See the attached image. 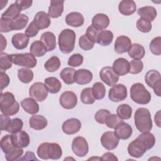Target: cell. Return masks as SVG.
<instances>
[{
    "instance_id": "obj_22",
    "label": "cell",
    "mask_w": 161,
    "mask_h": 161,
    "mask_svg": "<svg viewBox=\"0 0 161 161\" xmlns=\"http://www.w3.org/2000/svg\"><path fill=\"white\" fill-rule=\"evenodd\" d=\"M118 10L121 14L125 16L133 14L136 10V5L134 1L123 0L118 5Z\"/></svg>"
},
{
    "instance_id": "obj_57",
    "label": "cell",
    "mask_w": 161,
    "mask_h": 161,
    "mask_svg": "<svg viewBox=\"0 0 161 161\" xmlns=\"http://www.w3.org/2000/svg\"><path fill=\"white\" fill-rule=\"evenodd\" d=\"M9 77L4 72H0V83H1V91H3L9 84Z\"/></svg>"
},
{
    "instance_id": "obj_1",
    "label": "cell",
    "mask_w": 161,
    "mask_h": 161,
    "mask_svg": "<svg viewBox=\"0 0 161 161\" xmlns=\"http://www.w3.org/2000/svg\"><path fill=\"white\" fill-rule=\"evenodd\" d=\"M154 135L150 132L142 133L135 140L130 142L128 146V154L135 158H140L147 150L151 149L155 145Z\"/></svg>"
},
{
    "instance_id": "obj_2",
    "label": "cell",
    "mask_w": 161,
    "mask_h": 161,
    "mask_svg": "<svg viewBox=\"0 0 161 161\" xmlns=\"http://www.w3.org/2000/svg\"><path fill=\"white\" fill-rule=\"evenodd\" d=\"M62 155L60 146L57 143L44 142L40 144L37 148V155L43 160H57Z\"/></svg>"
},
{
    "instance_id": "obj_33",
    "label": "cell",
    "mask_w": 161,
    "mask_h": 161,
    "mask_svg": "<svg viewBox=\"0 0 161 161\" xmlns=\"http://www.w3.org/2000/svg\"><path fill=\"white\" fill-rule=\"evenodd\" d=\"M128 55L134 60H140L143 58L145 54L144 47L139 43H133L128 51Z\"/></svg>"
},
{
    "instance_id": "obj_61",
    "label": "cell",
    "mask_w": 161,
    "mask_h": 161,
    "mask_svg": "<svg viewBox=\"0 0 161 161\" xmlns=\"http://www.w3.org/2000/svg\"><path fill=\"white\" fill-rule=\"evenodd\" d=\"M101 160H118V158L113 153L111 152H106L104 153L101 158Z\"/></svg>"
},
{
    "instance_id": "obj_49",
    "label": "cell",
    "mask_w": 161,
    "mask_h": 161,
    "mask_svg": "<svg viewBox=\"0 0 161 161\" xmlns=\"http://www.w3.org/2000/svg\"><path fill=\"white\" fill-rule=\"evenodd\" d=\"M79 45L81 49L87 51L91 50L93 48L94 43L91 42L86 35H83L79 38Z\"/></svg>"
},
{
    "instance_id": "obj_60",
    "label": "cell",
    "mask_w": 161,
    "mask_h": 161,
    "mask_svg": "<svg viewBox=\"0 0 161 161\" xmlns=\"http://www.w3.org/2000/svg\"><path fill=\"white\" fill-rule=\"evenodd\" d=\"M19 160H38L33 152L28 151L26 152L25 155L19 159Z\"/></svg>"
},
{
    "instance_id": "obj_5",
    "label": "cell",
    "mask_w": 161,
    "mask_h": 161,
    "mask_svg": "<svg viewBox=\"0 0 161 161\" xmlns=\"http://www.w3.org/2000/svg\"><path fill=\"white\" fill-rule=\"evenodd\" d=\"M75 33L70 29L63 30L58 35V44L60 50L63 53H69L72 52L75 47Z\"/></svg>"
},
{
    "instance_id": "obj_59",
    "label": "cell",
    "mask_w": 161,
    "mask_h": 161,
    "mask_svg": "<svg viewBox=\"0 0 161 161\" xmlns=\"http://www.w3.org/2000/svg\"><path fill=\"white\" fill-rule=\"evenodd\" d=\"M21 8L22 10L26 9L31 7L33 1L31 0H17L15 1Z\"/></svg>"
},
{
    "instance_id": "obj_8",
    "label": "cell",
    "mask_w": 161,
    "mask_h": 161,
    "mask_svg": "<svg viewBox=\"0 0 161 161\" xmlns=\"http://www.w3.org/2000/svg\"><path fill=\"white\" fill-rule=\"evenodd\" d=\"M48 89L45 84L40 82L33 84L29 89V96L36 101H44L48 96Z\"/></svg>"
},
{
    "instance_id": "obj_37",
    "label": "cell",
    "mask_w": 161,
    "mask_h": 161,
    "mask_svg": "<svg viewBox=\"0 0 161 161\" xmlns=\"http://www.w3.org/2000/svg\"><path fill=\"white\" fill-rule=\"evenodd\" d=\"M29 18L25 14H21L18 18L12 20V30H21L24 29L28 23Z\"/></svg>"
},
{
    "instance_id": "obj_40",
    "label": "cell",
    "mask_w": 161,
    "mask_h": 161,
    "mask_svg": "<svg viewBox=\"0 0 161 161\" xmlns=\"http://www.w3.org/2000/svg\"><path fill=\"white\" fill-rule=\"evenodd\" d=\"M18 77L21 82L28 84L33 80V72L28 68H21L18 71Z\"/></svg>"
},
{
    "instance_id": "obj_47",
    "label": "cell",
    "mask_w": 161,
    "mask_h": 161,
    "mask_svg": "<svg viewBox=\"0 0 161 161\" xmlns=\"http://www.w3.org/2000/svg\"><path fill=\"white\" fill-rule=\"evenodd\" d=\"M122 121V119H121L117 114H110L106 117L105 119V124L109 128H114L118 123Z\"/></svg>"
},
{
    "instance_id": "obj_51",
    "label": "cell",
    "mask_w": 161,
    "mask_h": 161,
    "mask_svg": "<svg viewBox=\"0 0 161 161\" xmlns=\"http://www.w3.org/2000/svg\"><path fill=\"white\" fill-rule=\"evenodd\" d=\"M84 61L83 56L80 53H74L72 55L68 60L67 64L70 67H79L80 66Z\"/></svg>"
},
{
    "instance_id": "obj_64",
    "label": "cell",
    "mask_w": 161,
    "mask_h": 161,
    "mask_svg": "<svg viewBox=\"0 0 161 161\" xmlns=\"http://www.w3.org/2000/svg\"><path fill=\"white\" fill-rule=\"evenodd\" d=\"M154 119H155V123H156L157 126L158 127H160V111H158L155 115V118H154Z\"/></svg>"
},
{
    "instance_id": "obj_10",
    "label": "cell",
    "mask_w": 161,
    "mask_h": 161,
    "mask_svg": "<svg viewBox=\"0 0 161 161\" xmlns=\"http://www.w3.org/2000/svg\"><path fill=\"white\" fill-rule=\"evenodd\" d=\"M99 76L101 80L108 86H113L119 80V75L109 66L102 68L99 72Z\"/></svg>"
},
{
    "instance_id": "obj_11",
    "label": "cell",
    "mask_w": 161,
    "mask_h": 161,
    "mask_svg": "<svg viewBox=\"0 0 161 161\" xmlns=\"http://www.w3.org/2000/svg\"><path fill=\"white\" fill-rule=\"evenodd\" d=\"M109 99L113 102H119L125 100L127 97V89L121 84H115L109 89Z\"/></svg>"
},
{
    "instance_id": "obj_14",
    "label": "cell",
    "mask_w": 161,
    "mask_h": 161,
    "mask_svg": "<svg viewBox=\"0 0 161 161\" xmlns=\"http://www.w3.org/2000/svg\"><path fill=\"white\" fill-rule=\"evenodd\" d=\"M11 140L14 145L18 148L27 147L30 142L28 134L23 130L12 133Z\"/></svg>"
},
{
    "instance_id": "obj_28",
    "label": "cell",
    "mask_w": 161,
    "mask_h": 161,
    "mask_svg": "<svg viewBox=\"0 0 161 161\" xmlns=\"http://www.w3.org/2000/svg\"><path fill=\"white\" fill-rule=\"evenodd\" d=\"M47 119L42 115L31 116L29 120L30 128L35 130H42L47 126Z\"/></svg>"
},
{
    "instance_id": "obj_30",
    "label": "cell",
    "mask_w": 161,
    "mask_h": 161,
    "mask_svg": "<svg viewBox=\"0 0 161 161\" xmlns=\"http://www.w3.org/2000/svg\"><path fill=\"white\" fill-rule=\"evenodd\" d=\"M44 82L48 92L51 94L58 93L62 87V84L60 81L54 77L46 78L44 80Z\"/></svg>"
},
{
    "instance_id": "obj_26",
    "label": "cell",
    "mask_w": 161,
    "mask_h": 161,
    "mask_svg": "<svg viewBox=\"0 0 161 161\" xmlns=\"http://www.w3.org/2000/svg\"><path fill=\"white\" fill-rule=\"evenodd\" d=\"M21 106L26 113L30 114H35L39 111L38 104L31 97H27L22 100Z\"/></svg>"
},
{
    "instance_id": "obj_27",
    "label": "cell",
    "mask_w": 161,
    "mask_h": 161,
    "mask_svg": "<svg viewBox=\"0 0 161 161\" xmlns=\"http://www.w3.org/2000/svg\"><path fill=\"white\" fill-rule=\"evenodd\" d=\"M40 41L44 44L48 52L52 51L56 48V37L52 32L43 33L40 37Z\"/></svg>"
},
{
    "instance_id": "obj_4",
    "label": "cell",
    "mask_w": 161,
    "mask_h": 161,
    "mask_svg": "<svg viewBox=\"0 0 161 161\" xmlns=\"http://www.w3.org/2000/svg\"><path fill=\"white\" fill-rule=\"evenodd\" d=\"M0 106L1 113L8 116L16 114L19 109V103L16 101L14 96L9 92L1 93Z\"/></svg>"
},
{
    "instance_id": "obj_55",
    "label": "cell",
    "mask_w": 161,
    "mask_h": 161,
    "mask_svg": "<svg viewBox=\"0 0 161 161\" xmlns=\"http://www.w3.org/2000/svg\"><path fill=\"white\" fill-rule=\"evenodd\" d=\"M11 23L12 20L4 18H1V25H0V31L1 33H6L9 32L10 31H13L11 28Z\"/></svg>"
},
{
    "instance_id": "obj_21",
    "label": "cell",
    "mask_w": 161,
    "mask_h": 161,
    "mask_svg": "<svg viewBox=\"0 0 161 161\" xmlns=\"http://www.w3.org/2000/svg\"><path fill=\"white\" fill-rule=\"evenodd\" d=\"M13 47L18 50H23L27 47L29 43V37L23 33L14 34L11 38Z\"/></svg>"
},
{
    "instance_id": "obj_18",
    "label": "cell",
    "mask_w": 161,
    "mask_h": 161,
    "mask_svg": "<svg viewBox=\"0 0 161 161\" xmlns=\"http://www.w3.org/2000/svg\"><path fill=\"white\" fill-rule=\"evenodd\" d=\"M112 68L117 75L123 76L129 73L130 62L126 58H118L113 62Z\"/></svg>"
},
{
    "instance_id": "obj_46",
    "label": "cell",
    "mask_w": 161,
    "mask_h": 161,
    "mask_svg": "<svg viewBox=\"0 0 161 161\" xmlns=\"http://www.w3.org/2000/svg\"><path fill=\"white\" fill-rule=\"evenodd\" d=\"M23 126V123L22 120L19 118H13L11 119L10 125L7 129L6 131L11 133H14L16 132H18L20 130H21Z\"/></svg>"
},
{
    "instance_id": "obj_17",
    "label": "cell",
    "mask_w": 161,
    "mask_h": 161,
    "mask_svg": "<svg viewBox=\"0 0 161 161\" xmlns=\"http://www.w3.org/2000/svg\"><path fill=\"white\" fill-rule=\"evenodd\" d=\"M114 129V133L116 136L121 140H127L132 135L133 129L131 126L123 121L118 123Z\"/></svg>"
},
{
    "instance_id": "obj_54",
    "label": "cell",
    "mask_w": 161,
    "mask_h": 161,
    "mask_svg": "<svg viewBox=\"0 0 161 161\" xmlns=\"http://www.w3.org/2000/svg\"><path fill=\"white\" fill-rule=\"evenodd\" d=\"M109 111L105 109H101L98 110L94 116L96 121L100 124H105V119L106 117L110 114Z\"/></svg>"
},
{
    "instance_id": "obj_48",
    "label": "cell",
    "mask_w": 161,
    "mask_h": 161,
    "mask_svg": "<svg viewBox=\"0 0 161 161\" xmlns=\"http://www.w3.org/2000/svg\"><path fill=\"white\" fill-rule=\"evenodd\" d=\"M136 27L141 32L148 33L152 30V24L151 22L148 20L140 18L136 21Z\"/></svg>"
},
{
    "instance_id": "obj_41",
    "label": "cell",
    "mask_w": 161,
    "mask_h": 161,
    "mask_svg": "<svg viewBox=\"0 0 161 161\" xmlns=\"http://www.w3.org/2000/svg\"><path fill=\"white\" fill-rule=\"evenodd\" d=\"M117 115L122 119H128L132 114L131 107L127 104H122L117 108Z\"/></svg>"
},
{
    "instance_id": "obj_19",
    "label": "cell",
    "mask_w": 161,
    "mask_h": 161,
    "mask_svg": "<svg viewBox=\"0 0 161 161\" xmlns=\"http://www.w3.org/2000/svg\"><path fill=\"white\" fill-rule=\"evenodd\" d=\"M92 77V73L90 70L87 69H81L75 71L74 80L75 82L79 85H84L91 82Z\"/></svg>"
},
{
    "instance_id": "obj_6",
    "label": "cell",
    "mask_w": 161,
    "mask_h": 161,
    "mask_svg": "<svg viewBox=\"0 0 161 161\" xmlns=\"http://www.w3.org/2000/svg\"><path fill=\"white\" fill-rule=\"evenodd\" d=\"M130 97L136 103L147 104L151 100V94L141 83H135L130 88Z\"/></svg>"
},
{
    "instance_id": "obj_45",
    "label": "cell",
    "mask_w": 161,
    "mask_h": 161,
    "mask_svg": "<svg viewBox=\"0 0 161 161\" xmlns=\"http://www.w3.org/2000/svg\"><path fill=\"white\" fill-rule=\"evenodd\" d=\"M149 48L153 54L160 55L161 54V37L154 38L150 43Z\"/></svg>"
},
{
    "instance_id": "obj_3",
    "label": "cell",
    "mask_w": 161,
    "mask_h": 161,
    "mask_svg": "<svg viewBox=\"0 0 161 161\" xmlns=\"http://www.w3.org/2000/svg\"><path fill=\"white\" fill-rule=\"evenodd\" d=\"M135 125L137 130L142 132H149L152 128V121L149 110L145 108H139L134 116Z\"/></svg>"
},
{
    "instance_id": "obj_38",
    "label": "cell",
    "mask_w": 161,
    "mask_h": 161,
    "mask_svg": "<svg viewBox=\"0 0 161 161\" xmlns=\"http://www.w3.org/2000/svg\"><path fill=\"white\" fill-rule=\"evenodd\" d=\"M160 79H161L160 74L156 70H150L148 71L145 75V81L146 84L152 88L153 86Z\"/></svg>"
},
{
    "instance_id": "obj_35",
    "label": "cell",
    "mask_w": 161,
    "mask_h": 161,
    "mask_svg": "<svg viewBox=\"0 0 161 161\" xmlns=\"http://www.w3.org/2000/svg\"><path fill=\"white\" fill-rule=\"evenodd\" d=\"M113 40V33L109 30H101L98 35L97 43L102 46H108Z\"/></svg>"
},
{
    "instance_id": "obj_58",
    "label": "cell",
    "mask_w": 161,
    "mask_h": 161,
    "mask_svg": "<svg viewBox=\"0 0 161 161\" xmlns=\"http://www.w3.org/2000/svg\"><path fill=\"white\" fill-rule=\"evenodd\" d=\"M1 130L6 131L8 128L11 119L8 116L4 115L3 114H1Z\"/></svg>"
},
{
    "instance_id": "obj_20",
    "label": "cell",
    "mask_w": 161,
    "mask_h": 161,
    "mask_svg": "<svg viewBox=\"0 0 161 161\" xmlns=\"http://www.w3.org/2000/svg\"><path fill=\"white\" fill-rule=\"evenodd\" d=\"M33 22L39 30H43L50 25L51 20L50 16L45 11H39L35 16Z\"/></svg>"
},
{
    "instance_id": "obj_43",
    "label": "cell",
    "mask_w": 161,
    "mask_h": 161,
    "mask_svg": "<svg viewBox=\"0 0 161 161\" xmlns=\"http://www.w3.org/2000/svg\"><path fill=\"white\" fill-rule=\"evenodd\" d=\"M92 88L86 87L84 89L80 94V100L85 104H92L95 101Z\"/></svg>"
},
{
    "instance_id": "obj_63",
    "label": "cell",
    "mask_w": 161,
    "mask_h": 161,
    "mask_svg": "<svg viewBox=\"0 0 161 161\" xmlns=\"http://www.w3.org/2000/svg\"><path fill=\"white\" fill-rule=\"evenodd\" d=\"M1 52H2L6 47V45H7V41H6V38L4 37V36L1 34Z\"/></svg>"
},
{
    "instance_id": "obj_24",
    "label": "cell",
    "mask_w": 161,
    "mask_h": 161,
    "mask_svg": "<svg viewBox=\"0 0 161 161\" xmlns=\"http://www.w3.org/2000/svg\"><path fill=\"white\" fill-rule=\"evenodd\" d=\"M66 23L72 27H80L83 25L84 18L83 15L79 12H71L65 17Z\"/></svg>"
},
{
    "instance_id": "obj_56",
    "label": "cell",
    "mask_w": 161,
    "mask_h": 161,
    "mask_svg": "<svg viewBox=\"0 0 161 161\" xmlns=\"http://www.w3.org/2000/svg\"><path fill=\"white\" fill-rule=\"evenodd\" d=\"M39 31V29L35 25V23L31 21L30 25L28 26L26 29L25 30V34L30 38V37H34L35 36Z\"/></svg>"
},
{
    "instance_id": "obj_42",
    "label": "cell",
    "mask_w": 161,
    "mask_h": 161,
    "mask_svg": "<svg viewBox=\"0 0 161 161\" xmlns=\"http://www.w3.org/2000/svg\"><path fill=\"white\" fill-rule=\"evenodd\" d=\"M94 98L97 100L102 99L106 94V88L104 84L100 82H97L93 84L92 87Z\"/></svg>"
},
{
    "instance_id": "obj_36",
    "label": "cell",
    "mask_w": 161,
    "mask_h": 161,
    "mask_svg": "<svg viewBox=\"0 0 161 161\" xmlns=\"http://www.w3.org/2000/svg\"><path fill=\"white\" fill-rule=\"evenodd\" d=\"M75 70L71 67H65L62 70L60 76L66 84H72L75 82L74 75Z\"/></svg>"
},
{
    "instance_id": "obj_52",
    "label": "cell",
    "mask_w": 161,
    "mask_h": 161,
    "mask_svg": "<svg viewBox=\"0 0 161 161\" xmlns=\"http://www.w3.org/2000/svg\"><path fill=\"white\" fill-rule=\"evenodd\" d=\"M101 30H99L97 28H96L94 26H93L92 25L87 27L86 30V35L88 37V38L93 43H97V40L98 35Z\"/></svg>"
},
{
    "instance_id": "obj_16",
    "label": "cell",
    "mask_w": 161,
    "mask_h": 161,
    "mask_svg": "<svg viewBox=\"0 0 161 161\" xmlns=\"http://www.w3.org/2000/svg\"><path fill=\"white\" fill-rule=\"evenodd\" d=\"M81 128V123L77 118H70L65 121L62 126V131L67 135H74Z\"/></svg>"
},
{
    "instance_id": "obj_31",
    "label": "cell",
    "mask_w": 161,
    "mask_h": 161,
    "mask_svg": "<svg viewBox=\"0 0 161 161\" xmlns=\"http://www.w3.org/2000/svg\"><path fill=\"white\" fill-rule=\"evenodd\" d=\"M22 11L21 7L16 3H14L11 4L9 8L2 14L1 18H8L9 19H14L18 18L21 14V11Z\"/></svg>"
},
{
    "instance_id": "obj_15",
    "label": "cell",
    "mask_w": 161,
    "mask_h": 161,
    "mask_svg": "<svg viewBox=\"0 0 161 161\" xmlns=\"http://www.w3.org/2000/svg\"><path fill=\"white\" fill-rule=\"evenodd\" d=\"M131 41L129 37L121 35L117 37L114 42V49L116 53L121 54L128 52L131 48Z\"/></svg>"
},
{
    "instance_id": "obj_39",
    "label": "cell",
    "mask_w": 161,
    "mask_h": 161,
    "mask_svg": "<svg viewBox=\"0 0 161 161\" xmlns=\"http://www.w3.org/2000/svg\"><path fill=\"white\" fill-rule=\"evenodd\" d=\"M61 62L59 58L57 56H53L47 60L44 64L45 70L49 72L57 71L60 67Z\"/></svg>"
},
{
    "instance_id": "obj_50",
    "label": "cell",
    "mask_w": 161,
    "mask_h": 161,
    "mask_svg": "<svg viewBox=\"0 0 161 161\" xmlns=\"http://www.w3.org/2000/svg\"><path fill=\"white\" fill-rule=\"evenodd\" d=\"M143 64L140 60H133L130 62L129 72L131 74H137L142 71Z\"/></svg>"
},
{
    "instance_id": "obj_32",
    "label": "cell",
    "mask_w": 161,
    "mask_h": 161,
    "mask_svg": "<svg viewBox=\"0 0 161 161\" xmlns=\"http://www.w3.org/2000/svg\"><path fill=\"white\" fill-rule=\"evenodd\" d=\"M30 53L35 57H43L47 52V48L40 40H35L33 42L30 48Z\"/></svg>"
},
{
    "instance_id": "obj_12",
    "label": "cell",
    "mask_w": 161,
    "mask_h": 161,
    "mask_svg": "<svg viewBox=\"0 0 161 161\" xmlns=\"http://www.w3.org/2000/svg\"><path fill=\"white\" fill-rule=\"evenodd\" d=\"M101 143L104 148L108 150H112L117 147L119 143V138L114 131H106L102 135Z\"/></svg>"
},
{
    "instance_id": "obj_25",
    "label": "cell",
    "mask_w": 161,
    "mask_h": 161,
    "mask_svg": "<svg viewBox=\"0 0 161 161\" xmlns=\"http://www.w3.org/2000/svg\"><path fill=\"white\" fill-rule=\"evenodd\" d=\"M109 25V17L103 13H98L94 16L92 19V25L96 28L103 30L108 27Z\"/></svg>"
},
{
    "instance_id": "obj_62",
    "label": "cell",
    "mask_w": 161,
    "mask_h": 161,
    "mask_svg": "<svg viewBox=\"0 0 161 161\" xmlns=\"http://www.w3.org/2000/svg\"><path fill=\"white\" fill-rule=\"evenodd\" d=\"M154 93L158 97L161 96V79L158 80L152 87Z\"/></svg>"
},
{
    "instance_id": "obj_44",
    "label": "cell",
    "mask_w": 161,
    "mask_h": 161,
    "mask_svg": "<svg viewBox=\"0 0 161 161\" xmlns=\"http://www.w3.org/2000/svg\"><path fill=\"white\" fill-rule=\"evenodd\" d=\"M12 62L10 59L9 55L6 53L1 52L0 54V70L6 71L12 67Z\"/></svg>"
},
{
    "instance_id": "obj_7",
    "label": "cell",
    "mask_w": 161,
    "mask_h": 161,
    "mask_svg": "<svg viewBox=\"0 0 161 161\" xmlns=\"http://www.w3.org/2000/svg\"><path fill=\"white\" fill-rule=\"evenodd\" d=\"M9 57L13 64L25 68H34L37 64L35 57L31 53L11 54Z\"/></svg>"
},
{
    "instance_id": "obj_13",
    "label": "cell",
    "mask_w": 161,
    "mask_h": 161,
    "mask_svg": "<svg viewBox=\"0 0 161 161\" xmlns=\"http://www.w3.org/2000/svg\"><path fill=\"white\" fill-rule=\"evenodd\" d=\"M59 102L62 108L66 109H70L77 105V97L74 92L67 91L60 95Z\"/></svg>"
},
{
    "instance_id": "obj_9",
    "label": "cell",
    "mask_w": 161,
    "mask_h": 161,
    "mask_svg": "<svg viewBox=\"0 0 161 161\" xmlns=\"http://www.w3.org/2000/svg\"><path fill=\"white\" fill-rule=\"evenodd\" d=\"M72 150L77 157L86 156L89 151V145L86 140L82 136L74 138L72 143Z\"/></svg>"
},
{
    "instance_id": "obj_34",
    "label": "cell",
    "mask_w": 161,
    "mask_h": 161,
    "mask_svg": "<svg viewBox=\"0 0 161 161\" xmlns=\"http://www.w3.org/2000/svg\"><path fill=\"white\" fill-rule=\"evenodd\" d=\"M1 148L5 155L14 151L16 148L13 143L11 135H6L1 140Z\"/></svg>"
},
{
    "instance_id": "obj_53",
    "label": "cell",
    "mask_w": 161,
    "mask_h": 161,
    "mask_svg": "<svg viewBox=\"0 0 161 161\" xmlns=\"http://www.w3.org/2000/svg\"><path fill=\"white\" fill-rule=\"evenodd\" d=\"M23 153V150L22 148H17L11 153L5 155V158L8 161L19 160L20 157Z\"/></svg>"
},
{
    "instance_id": "obj_23",
    "label": "cell",
    "mask_w": 161,
    "mask_h": 161,
    "mask_svg": "<svg viewBox=\"0 0 161 161\" xmlns=\"http://www.w3.org/2000/svg\"><path fill=\"white\" fill-rule=\"evenodd\" d=\"M64 1H51L48 10V15L52 18L60 17L64 11Z\"/></svg>"
},
{
    "instance_id": "obj_29",
    "label": "cell",
    "mask_w": 161,
    "mask_h": 161,
    "mask_svg": "<svg viewBox=\"0 0 161 161\" xmlns=\"http://www.w3.org/2000/svg\"><path fill=\"white\" fill-rule=\"evenodd\" d=\"M138 14L140 16V18L145 19L151 22L157 17V12L154 7L147 6L139 8Z\"/></svg>"
}]
</instances>
